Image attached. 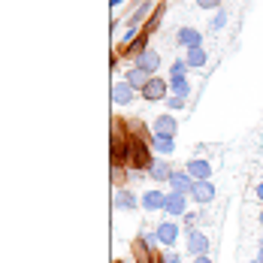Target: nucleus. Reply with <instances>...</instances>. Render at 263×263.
I'll list each match as a JSON object with an SVG mask.
<instances>
[{
  "label": "nucleus",
  "mask_w": 263,
  "mask_h": 263,
  "mask_svg": "<svg viewBox=\"0 0 263 263\" xmlns=\"http://www.w3.org/2000/svg\"><path fill=\"white\" fill-rule=\"evenodd\" d=\"M209 248H212V239L206 230H200V227L184 230V251L191 257H203V254H209Z\"/></svg>",
  "instance_id": "nucleus-1"
},
{
  "label": "nucleus",
  "mask_w": 263,
  "mask_h": 263,
  "mask_svg": "<svg viewBox=\"0 0 263 263\" xmlns=\"http://www.w3.org/2000/svg\"><path fill=\"white\" fill-rule=\"evenodd\" d=\"M182 230H184V227L176 221V218H163V221L155 224L158 242L163 245V248H176V242H179V236H182Z\"/></svg>",
  "instance_id": "nucleus-2"
},
{
  "label": "nucleus",
  "mask_w": 263,
  "mask_h": 263,
  "mask_svg": "<svg viewBox=\"0 0 263 263\" xmlns=\"http://www.w3.org/2000/svg\"><path fill=\"white\" fill-rule=\"evenodd\" d=\"M139 97L148 100V103L166 100V97H170V79H166V76H152V79L145 82V88L139 91Z\"/></svg>",
  "instance_id": "nucleus-3"
},
{
  "label": "nucleus",
  "mask_w": 263,
  "mask_h": 263,
  "mask_svg": "<svg viewBox=\"0 0 263 263\" xmlns=\"http://www.w3.org/2000/svg\"><path fill=\"white\" fill-rule=\"evenodd\" d=\"M139 203H142V212H145V215H158V212H163V206H166V191L148 187V191L139 194Z\"/></svg>",
  "instance_id": "nucleus-4"
},
{
  "label": "nucleus",
  "mask_w": 263,
  "mask_h": 263,
  "mask_svg": "<svg viewBox=\"0 0 263 263\" xmlns=\"http://www.w3.org/2000/svg\"><path fill=\"white\" fill-rule=\"evenodd\" d=\"M133 64H136V67H139V70H142L148 79H152V76H160L158 70L163 67V58H160L158 49H145L139 58H133Z\"/></svg>",
  "instance_id": "nucleus-5"
},
{
  "label": "nucleus",
  "mask_w": 263,
  "mask_h": 263,
  "mask_svg": "<svg viewBox=\"0 0 263 263\" xmlns=\"http://www.w3.org/2000/svg\"><path fill=\"white\" fill-rule=\"evenodd\" d=\"M112 209H115V212H136V209H142V203H139V194H133L130 187H115Z\"/></svg>",
  "instance_id": "nucleus-6"
},
{
  "label": "nucleus",
  "mask_w": 263,
  "mask_h": 263,
  "mask_svg": "<svg viewBox=\"0 0 263 263\" xmlns=\"http://www.w3.org/2000/svg\"><path fill=\"white\" fill-rule=\"evenodd\" d=\"M148 130L155 133V136H176V130H179V118H176L173 112H160V115L152 118Z\"/></svg>",
  "instance_id": "nucleus-7"
},
{
  "label": "nucleus",
  "mask_w": 263,
  "mask_h": 263,
  "mask_svg": "<svg viewBox=\"0 0 263 263\" xmlns=\"http://www.w3.org/2000/svg\"><path fill=\"white\" fill-rule=\"evenodd\" d=\"M187 203H191V197H187V194L166 191V206H163V215L179 221V218H184V212H187Z\"/></svg>",
  "instance_id": "nucleus-8"
},
{
  "label": "nucleus",
  "mask_w": 263,
  "mask_h": 263,
  "mask_svg": "<svg viewBox=\"0 0 263 263\" xmlns=\"http://www.w3.org/2000/svg\"><path fill=\"white\" fill-rule=\"evenodd\" d=\"M173 173H176V166H173L166 158H155V163L148 166V173H145V176H148V179H152V182L160 187V184H170Z\"/></svg>",
  "instance_id": "nucleus-9"
},
{
  "label": "nucleus",
  "mask_w": 263,
  "mask_h": 263,
  "mask_svg": "<svg viewBox=\"0 0 263 263\" xmlns=\"http://www.w3.org/2000/svg\"><path fill=\"white\" fill-rule=\"evenodd\" d=\"M203 30H197L194 25H182L176 30V43L182 46V49H194V46H203Z\"/></svg>",
  "instance_id": "nucleus-10"
},
{
  "label": "nucleus",
  "mask_w": 263,
  "mask_h": 263,
  "mask_svg": "<svg viewBox=\"0 0 263 263\" xmlns=\"http://www.w3.org/2000/svg\"><path fill=\"white\" fill-rule=\"evenodd\" d=\"M136 97H139V91H136L133 85H127L124 79H118L112 85V103L115 106H130Z\"/></svg>",
  "instance_id": "nucleus-11"
},
{
  "label": "nucleus",
  "mask_w": 263,
  "mask_h": 263,
  "mask_svg": "<svg viewBox=\"0 0 263 263\" xmlns=\"http://www.w3.org/2000/svg\"><path fill=\"white\" fill-rule=\"evenodd\" d=\"M184 170L191 173V179H194V182H209V179H212L209 158H191L187 163H184Z\"/></svg>",
  "instance_id": "nucleus-12"
},
{
  "label": "nucleus",
  "mask_w": 263,
  "mask_h": 263,
  "mask_svg": "<svg viewBox=\"0 0 263 263\" xmlns=\"http://www.w3.org/2000/svg\"><path fill=\"white\" fill-rule=\"evenodd\" d=\"M194 179H191V173L184 170V166H176V173H173V179H170V191H179V194H187L191 197V191H194Z\"/></svg>",
  "instance_id": "nucleus-13"
},
{
  "label": "nucleus",
  "mask_w": 263,
  "mask_h": 263,
  "mask_svg": "<svg viewBox=\"0 0 263 263\" xmlns=\"http://www.w3.org/2000/svg\"><path fill=\"white\" fill-rule=\"evenodd\" d=\"M212 200H215V184L209 182H197L194 184V191H191V203H197V206H209Z\"/></svg>",
  "instance_id": "nucleus-14"
},
{
  "label": "nucleus",
  "mask_w": 263,
  "mask_h": 263,
  "mask_svg": "<svg viewBox=\"0 0 263 263\" xmlns=\"http://www.w3.org/2000/svg\"><path fill=\"white\" fill-rule=\"evenodd\" d=\"M184 61H187L191 70H206V64H209V52H206V46L184 49Z\"/></svg>",
  "instance_id": "nucleus-15"
},
{
  "label": "nucleus",
  "mask_w": 263,
  "mask_h": 263,
  "mask_svg": "<svg viewBox=\"0 0 263 263\" xmlns=\"http://www.w3.org/2000/svg\"><path fill=\"white\" fill-rule=\"evenodd\" d=\"M152 152H158L160 158H170L176 152V136H155L152 133Z\"/></svg>",
  "instance_id": "nucleus-16"
},
{
  "label": "nucleus",
  "mask_w": 263,
  "mask_h": 263,
  "mask_svg": "<svg viewBox=\"0 0 263 263\" xmlns=\"http://www.w3.org/2000/svg\"><path fill=\"white\" fill-rule=\"evenodd\" d=\"M227 25H230V9H227V6H221V9L212 15V22L206 25V30H209V33H221Z\"/></svg>",
  "instance_id": "nucleus-17"
},
{
  "label": "nucleus",
  "mask_w": 263,
  "mask_h": 263,
  "mask_svg": "<svg viewBox=\"0 0 263 263\" xmlns=\"http://www.w3.org/2000/svg\"><path fill=\"white\" fill-rule=\"evenodd\" d=\"M124 82H127V85H133L136 91H142V88H145V82H148V76H145L136 64H130V67L124 70Z\"/></svg>",
  "instance_id": "nucleus-18"
},
{
  "label": "nucleus",
  "mask_w": 263,
  "mask_h": 263,
  "mask_svg": "<svg viewBox=\"0 0 263 263\" xmlns=\"http://www.w3.org/2000/svg\"><path fill=\"white\" fill-rule=\"evenodd\" d=\"M194 91V85L187 76H179V79H170V94H176V97H187Z\"/></svg>",
  "instance_id": "nucleus-19"
},
{
  "label": "nucleus",
  "mask_w": 263,
  "mask_h": 263,
  "mask_svg": "<svg viewBox=\"0 0 263 263\" xmlns=\"http://www.w3.org/2000/svg\"><path fill=\"white\" fill-rule=\"evenodd\" d=\"M187 73H191L187 61H184V58H176V61L170 64V73H166V79H179V76H187Z\"/></svg>",
  "instance_id": "nucleus-20"
},
{
  "label": "nucleus",
  "mask_w": 263,
  "mask_h": 263,
  "mask_svg": "<svg viewBox=\"0 0 263 263\" xmlns=\"http://www.w3.org/2000/svg\"><path fill=\"white\" fill-rule=\"evenodd\" d=\"M200 221H206V212H197V209H187L184 212V218H182V227L184 230H194Z\"/></svg>",
  "instance_id": "nucleus-21"
},
{
  "label": "nucleus",
  "mask_w": 263,
  "mask_h": 263,
  "mask_svg": "<svg viewBox=\"0 0 263 263\" xmlns=\"http://www.w3.org/2000/svg\"><path fill=\"white\" fill-rule=\"evenodd\" d=\"M160 18H163V3H158V9H155V12H152V18H148V22L142 25V30H145L148 36H152V33H155V30L160 27Z\"/></svg>",
  "instance_id": "nucleus-22"
},
{
  "label": "nucleus",
  "mask_w": 263,
  "mask_h": 263,
  "mask_svg": "<svg viewBox=\"0 0 263 263\" xmlns=\"http://www.w3.org/2000/svg\"><path fill=\"white\" fill-rule=\"evenodd\" d=\"M163 103H166V112H179V109L187 106V97H176V94H170Z\"/></svg>",
  "instance_id": "nucleus-23"
},
{
  "label": "nucleus",
  "mask_w": 263,
  "mask_h": 263,
  "mask_svg": "<svg viewBox=\"0 0 263 263\" xmlns=\"http://www.w3.org/2000/svg\"><path fill=\"white\" fill-rule=\"evenodd\" d=\"M194 3H197V9H215V12L224 6V0H194Z\"/></svg>",
  "instance_id": "nucleus-24"
},
{
  "label": "nucleus",
  "mask_w": 263,
  "mask_h": 263,
  "mask_svg": "<svg viewBox=\"0 0 263 263\" xmlns=\"http://www.w3.org/2000/svg\"><path fill=\"white\" fill-rule=\"evenodd\" d=\"M163 257H166V263H182V257H179L173 248H166V251H163Z\"/></svg>",
  "instance_id": "nucleus-25"
},
{
  "label": "nucleus",
  "mask_w": 263,
  "mask_h": 263,
  "mask_svg": "<svg viewBox=\"0 0 263 263\" xmlns=\"http://www.w3.org/2000/svg\"><path fill=\"white\" fill-rule=\"evenodd\" d=\"M251 194H254V200H260V203H263V182L254 184V187H251Z\"/></svg>",
  "instance_id": "nucleus-26"
},
{
  "label": "nucleus",
  "mask_w": 263,
  "mask_h": 263,
  "mask_svg": "<svg viewBox=\"0 0 263 263\" xmlns=\"http://www.w3.org/2000/svg\"><path fill=\"white\" fill-rule=\"evenodd\" d=\"M206 152H209V145H206V142H200V145H197V148H194V158H203V155H206Z\"/></svg>",
  "instance_id": "nucleus-27"
},
{
  "label": "nucleus",
  "mask_w": 263,
  "mask_h": 263,
  "mask_svg": "<svg viewBox=\"0 0 263 263\" xmlns=\"http://www.w3.org/2000/svg\"><path fill=\"white\" fill-rule=\"evenodd\" d=\"M191 263H215V260H212V254H203V257H194Z\"/></svg>",
  "instance_id": "nucleus-28"
},
{
  "label": "nucleus",
  "mask_w": 263,
  "mask_h": 263,
  "mask_svg": "<svg viewBox=\"0 0 263 263\" xmlns=\"http://www.w3.org/2000/svg\"><path fill=\"white\" fill-rule=\"evenodd\" d=\"M257 224H260V227H263V209L257 212Z\"/></svg>",
  "instance_id": "nucleus-29"
},
{
  "label": "nucleus",
  "mask_w": 263,
  "mask_h": 263,
  "mask_svg": "<svg viewBox=\"0 0 263 263\" xmlns=\"http://www.w3.org/2000/svg\"><path fill=\"white\" fill-rule=\"evenodd\" d=\"M257 257H260V260H263V248H257Z\"/></svg>",
  "instance_id": "nucleus-30"
},
{
  "label": "nucleus",
  "mask_w": 263,
  "mask_h": 263,
  "mask_svg": "<svg viewBox=\"0 0 263 263\" xmlns=\"http://www.w3.org/2000/svg\"><path fill=\"white\" fill-rule=\"evenodd\" d=\"M257 248H263V236H260V239H257Z\"/></svg>",
  "instance_id": "nucleus-31"
},
{
  "label": "nucleus",
  "mask_w": 263,
  "mask_h": 263,
  "mask_svg": "<svg viewBox=\"0 0 263 263\" xmlns=\"http://www.w3.org/2000/svg\"><path fill=\"white\" fill-rule=\"evenodd\" d=\"M248 263H263V260H260V257H254V260H248Z\"/></svg>",
  "instance_id": "nucleus-32"
},
{
  "label": "nucleus",
  "mask_w": 263,
  "mask_h": 263,
  "mask_svg": "<svg viewBox=\"0 0 263 263\" xmlns=\"http://www.w3.org/2000/svg\"><path fill=\"white\" fill-rule=\"evenodd\" d=\"M115 263H124V260H115Z\"/></svg>",
  "instance_id": "nucleus-33"
}]
</instances>
